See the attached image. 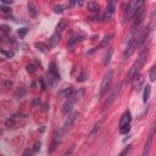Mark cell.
<instances>
[{"mask_svg":"<svg viewBox=\"0 0 156 156\" xmlns=\"http://www.w3.org/2000/svg\"><path fill=\"white\" fill-rule=\"evenodd\" d=\"M143 32V28L139 26L136 28H132L129 35H128V39H127V46L122 54V60L126 61L127 58H129L132 56V54L134 52L135 48L139 45V39H140V34Z\"/></svg>","mask_w":156,"mask_h":156,"instance_id":"6da1fadb","label":"cell"},{"mask_svg":"<svg viewBox=\"0 0 156 156\" xmlns=\"http://www.w3.org/2000/svg\"><path fill=\"white\" fill-rule=\"evenodd\" d=\"M146 56H147V50H143L140 52L139 57L136 58V61L134 62V65L132 66V68L128 73V77H127V82H133L140 76V69L146 61Z\"/></svg>","mask_w":156,"mask_h":156,"instance_id":"7a4b0ae2","label":"cell"},{"mask_svg":"<svg viewBox=\"0 0 156 156\" xmlns=\"http://www.w3.org/2000/svg\"><path fill=\"white\" fill-rule=\"evenodd\" d=\"M83 95H84V90L83 89H79L78 91H76V93H73L67 100H66V102L63 104V106H62V113H68L71 110H72V107H73V105L77 102V101H79L82 98H83Z\"/></svg>","mask_w":156,"mask_h":156,"instance_id":"3957f363","label":"cell"},{"mask_svg":"<svg viewBox=\"0 0 156 156\" xmlns=\"http://www.w3.org/2000/svg\"><path fill=\"white\" fill-rule=\"evenodd\" d=\"M112 80H113V69H108V71L104 74V78H102V80H101L100 90H99V98H102V96L107 93V90L111 88Z\"/></svg>","mask_w":156,"mask_h":156,"instance_id":"277c9868","label":"cell"},{"mask_svg":"<svg viewBox=\"0 0 156 156\" xmlns=\"http://www.w3.org/2000/svg\"><path fill=\"white\" fill-rule=\"evenodd\" d=\"M130 126H132V115H130L129 111H126V112L122 115L121 121H119V126H118L119 133H121V134H127V133H129Z\"/></svg>","mask_w":156,"mask_h":156,"instance_id":"5b68a950","label":"cell"},{"mask_svg":"<svg viewBox=\"0 0 156 156\" xmlns=\"http://www.w3.org/2000/svg\"><path fill=\"white\" fill-rule=\"evenodd\" d=\"M122 87H123V83H118L113 89H112V91L110 93V95L107 96V100L104 102V105H102V110H106V108H108L113 102H115V100L117 99V96L119 95V93H121V90H122Z\"/></svg>","mask_w":156,"mask_h":156,"instance_id":"8992f818","label":"cell"},{"mask_svg":"<svg viewBox=\"0 0 156 156\" xmlns=\"http://www.w3.org/2000/svg\"><path fill=\"white\" fill-rule=\"evenodd\" d=\"M155 130H156V121H154L151 127H150V132H149L147 139L145 141L141 156H149V152H150V149H151V145H152V140H154V135H155Z\"/></svg>","mask_w":156,"mask_h":156,"instance_id":"52a82bcc","label":"cell"},{"mask_svg":"<svg viewBox=\"0 0 156 156\" xmlns=\"http://www.w3.org/2000/svg\"><path fill=\"white\" fill-rule=\"evenodd\" d=\"M140 1H130L128 5H127V9H126V15H124V22L126 21H129L134 17L135 15V11L139 6Z\"/></svg>","mask_w":156,"mask_h":156,"instance_id":"ba28073f","label":"cell"},{"mask_svg":"<svg viewBox=\"0 0 156 156\" xmlns=\"http://www.w3.org/2000/svg\"><path fill=\"white\" fill-rule=\"evenodd\" d=\"M144 5H145L144 1H140L139 6H138V9H136V11H135V15H134V17H133L134 22H133V27H132V28H136V27L140 26L141 18H143V16H144Z\"/></svg>","mask_w":156,"mask_h":156,"instance_id":"9c48e42d","label":"cell"},{"mask_svg":"<svg viewBox=\"0 0 156 156\" xmlns=\"http://www.w3.org/2000/svg\"><path fill=\"white\" fill-rule=\"evenodd\" d=\"M23 117H24V116H23L22 113H15L13 116L9 117V118L5 121V126H6L7 128H16V127L18 126V123H20V119L23 118Z\"/></svg>","mask_w":156,"mask_h":156,"instance_id":"30bf717a","label":"cell"},{"mask_svg":"<svg viewBox=\"0 0 156 156\" xmlns=\"http://www.w3.org/2000/svg\"><path fill=\"white\" fill-rule=\"evenodd\" d=\"M77 117H78V112H77V111H74V112H72L71 115H68V117L66 118V121H65V123H63V126H62V128H61V130L63 132V134L72 127V124L74 123V121H76Z\"/></svg>","mask_w":156,"mask_h":156,"instance_id":"8fae6325","label":"cell"},{"mask_svg":"<svg viewBox=\"0 0 156 156\" xmlns=\"http://www.w3.org/2000/svg\"><path fill=\"white\" fill-rule=\"evenodd\" d=\"M62 135H63V132H62L61 129H58V130H56V132H55V134H54V139H52V143H51V145H50V147H49V150H48V152H49V154L54 152V150L58 146V144H60V141H61Z\"/></svg>","mask_w":156,"mask_h":156,"instance_id":"7c38bea8","label":"cell"},{"mask_svg":"<svg viewBox=\"0 0 156 156\" xmlns=\"http://www.w3.org/2000/svg\"><path fill=\"white\" fill-rule=\"evenodd\" d=\"M116 12V1H110L107 4V7H106V11H105V20L108 21L113 17Z\"/></svg>","mask_w":156,"mask_h":156,"instance_id":"4fadbf2b","label":"cell"},{"mask_svg":"<svg viewBox=\"0 0 156 156\" xmlns=\"http://www.w3.org/2000/svg\"><path fill=\"white\" fill-rule=\"evenodd\" d=\"M49 76L50 78H52L54 80H58L60 79V73L57 71V67H56V63L52 61L49 66Z\"/></svg>","mask_w":156,"mask_h":156,"instance_id":"5bb4252c","label":"cell"},{"mask_svg":"<svg viewBox=\"0 0 156 156\" xmlns=\"http://www.w3.org/2000/svg\"><path fill=\"white\" fill-rule=\"evenodd\" d=\"M67 26H68V21H67L66 18L61 20V21L57 23V26H56V33H57V34H61V33L66 29Z\"/></svg>","mask_w":156,"mask_h":156,"instance_id":"9a60e30c","label":"cell"},{"mask_svg":"<svg viewBox=\"0 0 156 156\" xmlns=\"http://www.w3.org/2000/svg\"><path fill=\"white\" fill-rule=\"evenodd\" d=\"M72 94H73V89H72V87H68V88H65L63 90H61V91L58 93V96H60V98H66V99H68Z\"/></svg>","mask_w":156,"mask_h":156,"instance_id":"2e32d148","label":"cell"},{"mask_svg":"<svg viewBox=\"0 0 156 156\" xmlns=\"http://www.w3.org/2000/svg\"><path fill=\"white\" fill-rule=\"evenodd\" d=\"M58 41H60V34L55 33V34H52V35L50 37V39H49V46L54 48V46H56V45L58 44Z\"/></svg>","mask_w":156,"mask_h":156,"instance_id":"e0dca14e","label":"cell"},{"mask_svg":"<svg viewBox=\"0 0 156 156\" xmlns=\"http://www.w3.org/2000/svg\"><path fill=\"white\" fill-rule=\"evenodd\" d=\"M150 94H151V87L149 84H146L144 87V93H143V101L144 102H147V100L150 98Z\"/></svg>","mask_w":156,"mask_h":156,"instance_id":"ac0fdd59","label":"cell"},{"mask_svg":"<svg viewBox=\"0 0 156 156\" xmlns=\"http://www.w3.org/2000/svg\"><path fill=\"white\" fill-rule=\"evenodd\" d=\"M0 52H1V55L5 57V58H11L13 55H15V52H13V50H11V49H9V50H6V49H1L0 50Z\"/></svg>","mask_w":156,"mask_h":156,"instance_id":"d6986e66","label":"cell"},{"mask_svg":"<svg viewBox=\"0 0 156 156\" xmlns=\"http://www.w3.org/2000/svg\"><path fill=\"white\" fill-rule=\"evenodd\" d=\"M35 48H38V50H40L41 52H48L50 49H49V46L46 45V44H44V43H41V41H39V43H35Z\"/></svg>","mask_w":156,"mask_h":156,"instance_id":"ffe728a7","label":"cell"},{"mask_svg":"<svg viewBox=\"0 0 156 156\" xmlns=\"http://www.w3.org/2000/svg\"><path fill=\"white\" fill-rule=\"evenodd\" d=\"M88 9L91 12H99V4L94 2V1H90V2H88Z\"/></svg>","mask_w":156,"mask_h":156,"instance_id":"44dd1931","label":"cell"},{"mask_svg":"<svg viewBox=\"0 0 156 156\" xmlns=\"http://www.w3.org/2000/svg\"><path fill=\"white\" fill-rule=\"evenodd\" d=\"M149 78H150V80H151V82L156 80V65H154V66L151 67L150 73H149Z\"/></svg>","mask_w":156,"mask_h":156,"instance_id":"7402d4cb","label":"cell"},{"mask_svg":"<svg viewBox=\"0 0 156 156\" xmlns=\"http://www.w3.org/2000/svg\"><path fill=\"white\" fill-rule=\"evenodd\" d=\"M112 52H113V50H112V49H108V52H106L105 58H104V65H105V66H106L107 63H110V61H111V56H112Z\"/></svg>","mask_w":156,"mask_h":156,"instance_id":"603a6c76","label":"cell"},{"mask_svg":"<svg viewBox=\"0 0 156 156\" xmlns=\"http://www.w3.org/2000/svg\"><path fill=\"white\" fill-rule=\"evenodd\" d=\"M80 38H82V37H72V38L69 39L68 46H69V48H72V46H73V45H74L76 43H78V41H80V40H82Z\"/></svg>","mask_w":156,"mask_h":156,"instance_id":"cb8c5ba5","label":"cell"},{"mask_svg":"<svg viewBox=\"0 0 156 156\" xmlns=\"http://www.w3.org/2000/svg\"><path fill=\"white\" fill-rule=\"evenodd\" d=\"M67 6H68V5H57V6L54 7V11H55L56 13H61V12H63V10H65Z\"/></svg>","mask_w":156,"mask_h":156,"instance_id":"d4e9b609","label":"cell"},{"mask_svg":"<svg viewBox=\"0 0 156 156\" xmlns=\"http://www.w3.org/2000/svg\"><path fill=\"white\" fill-rule=\"evenodd\" d=\"M112 37H113L112 34H108V35H106V37L104 38V40L101 41V44H100V46H106V45H107V43L110 41V39H111Z\"/></svg>","mask_w":156,"mask_h":156,"instance_id":"484cf974","label":"cell"},{"mask_svg":"<svg viewBox=\"0 0 156 156\" xmlns=\"http://www.w3.org/2000/svg\"><path fill=\"white\" fill-rule=\"evenodd\" d=\"M21 156H34V151H33V149H26Z\"/></svg>","mask_w":156,"mask_h":156,"instance_id":"4316f807","label":"cell"},{"mask_svg":"<svg viewBox=\"0 0 156 156\" xmlns=\"http://www.w3.org/2000/svg\"><path fill=\"white\" fill-rule=\"evenodd\" d=\"M28 9H29V11L32 12V16H35V15H37V11H35L37 9H35V6H34L33 2H29V4H28Z\"/></svg>","mask_w":156,"mask_h":156,"instance_id":"83f0119b","label":"cell"},{"mask_svg":"<svg viewBox=\"0 0 156 156\" xmlns=\"http://www.w3.org/2000/svg\"><path fill=\"white\" fill-rule=\"evenodd\" d=\"M101 123H102V119H101V121H99V122H98V123L95 124V127H94V129H93V130H91V133H90V135H91V136H93V135H94V134L96 133V130H99V128H100V126H101Z\"/></svg>","mask_w":156,"mask_h":156,"instance_id":"f1b7e54d","label":"cell"},{"mask_svg":"<svg viewBox=\"0 0 156 156\" xmlns=\"http://www.w3.org/2000/svg\"><path fill=\"white\" fill-rule=\"evenodd\" d=\"M0 28H1V34H5V33H10V30H11V28H10V27H7V26H5V24H2Z\"/></svg>","mask_w":156,"mask_h":156,"instance_id":"f546056e","label":"cell"},{"mask_svg":"<svg viewBox=\"0 0 156 156\" xmlns=\"http://www.w3.org/2000/svg\"><path fill=\"white\" fill-rule=\"evenodd\" d=\"M87 77H88V74H87L85 72H82V74L77 78V80H78V82H84V80L87 79Z\"/></svg>","mask_w":156,"mask_h":156,"instance_id":"4dcf8cb0","label":"cell"},{"mask_svg":"<svg viewBox=\"0 0 156 156\" xmlns=\"http://www.w3.org/2000/svg\"><path fill=\"white\" fill-rule=\"evenodd\" d=\"M129 150H130V145H128L127 147H124V149H123V151L119 154V156H126V155L129 152Z\"/></svg>","mask_w":156,"mask_h":156,"instance_id":"1f68e13d","label":"cell"},{"mask_svg":"<svg viewBox=\"0 0 156 156\" xmlns=\"http://www.w3.org/2000/svg\"><path fill=\"white\" fill-rule=\"evenodd\" d=\"M27 32H28V29H27V28H21V29L18 30V34H20L21 37H24V34H26Z\"/></svg>","mask_w":156,"mask_h":156,"instance_id":"d6a6232c","label":"cell"},{"mask_svg":"<svg viewBox=\"0 0 156 156\" xmlns=\"http://www.w3.org/2000/svg\"><path fill=\"white\" fill-rule=\"evenodd\" d=\"M38 150H40V143L39 141H37L34 144V147H33V151H38Z\"/></svg>","mask_w":156,"mask_h":156,"instance_id":"836d02e7","label":"cell"},{"mask_svg":"<svg viewBox=\"0 0 156 156\" xmlns=\"http://www.w3.org/2000/svg\"><path fill=\"white\" fill-rule=\"evenodd\" d=\"M27 69H28V72H30V73H33V72H35V69H34V67L30 65V66H28L27 67Z\"/></svg>","mask_w":156,"mask_h":156,"instance_id":"e575fe53","label":"cell"},{"mask_svg":"<svg viewBox=\"0 0 156 156\" xmlns=\"http://www.w3.org/2000/svg\"><path fill=\"white\" fill-rule=\"evenodd\" d=\"M1 11H2V12H10V10L6 9V7H4V6H1Z\"/></svg>","mask_w":156,"mask_h":156,"instance_id":"d590c367","label":"cell"}]
</instances>
